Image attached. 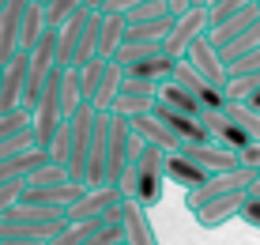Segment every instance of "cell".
I'll return each instance as SVG.
<instances>
[{
  "label": "cell",
  "mask_w": 260,
  "mask_h": 245,
  "mask_svg": "<svg viewBox=\"0 0 260 245\" xmlns=\"http://www.w3.org/2000/svg\"><path fill=\"white\" fill-rule=\"evenodd\" d=\"M181 151H185L192 162H200L208 174H219V170L238 166V151L222 147V143H215V140H204V143H181Z\"/></svg>",
  "instance_id": "14"
},
{
  "label": "cell",
  "mask_w": 260,
  "mask_h": 245,
  "mask_svg": "<svg viewBox=\"0 0 260 245\" xmlns=\"http://www.w3.org/2000/svg\"><path fill=\"white\" fill-rule=\"evenodd\" d=\"M256 19H260V8H256V0H253V4H245V8H238V12L222 15V19H211V26H208V42L219 49V45H226L234 34H241L245 26H253Z\"/></svg>",
  "instance_id": "13"
},
{
  "label": "cell",
  "mask_w": 260,
  "mask_h": 245,
  "mask_svg": "<svg viewBox=\"0 0 260 245\" xmlns=\"http://www.w3.org/2000/svg\"><path fill=\"white\" fill-rule=\"evenodd\" d=\"M162 189H166V151L155 143H140V151L132 155L128 170L117 181V193L124 200H140L143 207L162 204Z\"/></svg>",
  "instance_id": "1"
},
{
  "label": "cell",
  "mask_w": 260,
  "mask_h": 245,
  "mask_svg": "<svg viewBox=\"0 0 260 245\" xmlns=\"http://www.w3.org/2000/svg\"><path fill=\"white\" fill-rule=\"evenodd\" d=\"M208 4H215V0H208Z\"/></svg>",
  "instance_id": "48"
},
{
  "label": "cell",
  "mask_w": 260,
  "mask_h": 245,
  "mask_svg": "<svg viewBox=\"0 0 260 245\" xmlns=\"http://www.w3.org/2000/svg\"><path fill=\"white\" fill-rule=\"evenodd\" d=\"M245 102H249V106H253V110L260 113V87H256V90H253V95H249V98H245Z\"/></svg>",
  "instance_id": "44"
},
{
  "label": "cell",
  "mask_w": 260,
  "mask_h": 245,
  "mask_svg": "<svg viewBox=\"0 0 260 245\" xmlns=\"http://www.w3.org/2000/svg\"><path fill=\"white\" fill-rule=\"evenodd\" d=\"M23 8H26V0H4V4H0V65L12 60V53L19 49Z\"/></svg>",
  "instance_id": "15"
},
{
  "label": "cell",
  "mask_w": 260,
  "mask_h": 245,
  "mask_svg": "<svg viewBox=\"0 0 260 245\" xmlns=\"http://www.w3.org/2000/svg\"><path fill=\"white\" fill-rule=\"evenodd\" d=\"M79 245H121V223H98Z\"/></svg>",
  "instance_id": "33"
},
{
  "label": "cell",
  "mask_w": 260,
  "mask_h": 245,
  "mask_svg": "<svg viewBox=\"0 0 260 245\" xmlns=\"http://www.w3.org/2000/svg\"><path fill=\"white\" fill-rule=\"evenodd\" d=\"M0 4H4V0H0Z\"/></svg>",
  "instance_id": "50"
},
{
  "label": "cell",
  "mask_w": 260,
  "mask_h": 245,
  "mask_svg": "<svg viewBox=\"0 0 260 245\" xmlns=\"http://www.w3.org/2000/svg\"><path fill=\"white\" fill-rule=\"evenodd\" d=\"M256 8H260V0H256Z\"/></svg>",
  "instance_id": "49"
},
{
  "label": "cell",
  "mask_w": 260,
  "mask_h": 245,
  "mask_svg": "<svg viewBox=\"0 0 260 245\" xmlns=\"http://www.w3.org/2000/svg\"><path fill=\"white\" fill-rule=\"evenodd\" d=\"M91 125H94V106L91 102H79L76 110L68 113V181H79V185H87V151H91Z\"/></svg>",
  "instance_id": "2"
},
{
  "label": "cell",
  "mask_w": 260,
  "mask_h": 245,
  "mask_svg": "<svg viewBox=\"0 0 260 245\" xmlns=\"http://www.w3.org/2000/svg\"><path fill=\"white\" fill-rule=\"evenodd\" d=\"M241 204H245V193H226V196H215V200L192 207L196 223L208 226V230H215V226H222L226 219H234V215L241 211Z\"/></svg>",
  "instance_id": "16"
},
{
  "label": "cell",
  "mask_w": 260,
  "mask_h": 245,
  "mask_svg": "<svg viewBox=\"0 0 260 245\" xmlns=\"http://www.w3.org/2000/svg\"><path fill=\"white\" fill-rule=\"evenodd\" d=\"M0 245H46V241H30V238H0Z\"/></svg>",
  "instance_id": "42"
},
{
  "label": "cell",
  "mask_w": 260,
  "mask_h": 245,
  "mask_svg": "<svg viewBox=\"0 0 260 245\" xmlns=\"http://www.w3.org/2000/svg\"><path fill=\"white\" fill-rule=\"evenodd\" d=\"M256 87H260V72H249V76H226L222 95H226V102H245Z\"/></svg>",
  "instance_id": "27"
},
{
  "label": "cell",
  "mask_w": 260,
  "mask_h": 245,
  "mask_svg": "<svg viewBox=\"0 0 260 245\" xmlns=\"http://www.w3.org/2000/svg\"><path fill=\"white\" fill-rule=\"evenodd\" d=\"M189 8H196L192 0H166V12H170V15H185Z\"/></svg>",
  "instance_id": "41"
},
{
  "label": "cell",
  "mask_w": 260,
  "mask_h": 245,
  "mask_svg": "<svg viewBox=\"0 0 260 245\" xmlns=\"http://www.w3.org/2000/svg\"><path fill=\"white\" fill-rule=\"evenodd\" d=\"M102 68H106L102 57H91V60H83V65H76V72H79V95H83V102H91L98 79H102Z\"/></svg>",
  "instance_id": "28"
},
{
  "label": "cell",
  "mask_w": 260,
  "mask_h": 245,
  "mask_svg": "<svg viewBox=\"0 0 260 245\" xmlns=\"http://www.w3.org/2000/svg\"><path fill=\"white\" fill-rule=\"evenodd\" d=\"M245 196H260V174H253V181H249V189H245Z\"/></svg>",
  "instance_id": "43"
},
{
  "label": "cell",
  "mask_w": 260,
  "mask_h": 245,
  "mask_svg": "<svg viewBox=\"0 0 260 245\" xmlns=\"http://www.w3.org/2000/svg\"><path fill=\"white\" fill-rule=\"evenodd\" d=\"M46 30H49V26H46V12H42V4H38V0H26L23 23H19V49H34V42H38Z\"/></svg>",
  "instance_id": "21"
},
{
  "label": "cell",
  "mask_w": 260,
  "mask_h": 245,
  "mask_svg": "<svg viewBox=\"0 0 260 245\" xmlns=\"http://www.w3.org/2000/svg\"><path fill=\"white\" fill-rule=\"evenodd\" d=\"M151 106H155V98H147V95H124V90H117L110 113H117V117H124V121H128V117L151 113Z\"/></svg>",
  "instance_id": "26"
},
{
  "label": "cell",
  "mask_w": 260,
  "mask_h": 245,
  "mask_svg": "<svg viewBox=\"0 0 260 245\" xmlns=\"http://www.w3.org/2000/svg\"><path fill=\"white\" fill-rule=\"evenodd\" d=\"M87 8H91V12H98V8H102V0H83Z\"/></svg>",
  "instance_id": "45"
},
{
  "label": "cell",
  "mask_w": 260,
  "mask_h": 245,
  "mask_svg": "<svg viewBox=\"0 0 260 245\" xmlns=\"http://www.w3.org/2000/svg\"><path fill=\"white\" fill-rule=\"evenodd\" d=\"M79 8H87L83 0H46V4H42V12H46V26H49V30H57V26L64 23L72 12H79Z\"/></svg>",
  "instance_id": "30"
},
{
  "label": "cell",
  "mask_w": 260,
  "mask_h": 245,
  "mask_svg": "<svg viewBox=\"0 0 260 245\" xmlns=\"http://www.w3.org/2000/svg\"><path fill=\"white\" fill-rule=\"evenodd\" d=\"M158 15H170L166 12V0H143V4H136L124 19L128 23H143V19H158Z\"/></svg>",
  "instance_id": "34"
},
{
  "label": "cell",
  "mask_w": 260,
  "mask_h": 245,
  "mask_svg": "<svg viewBox=\"0 0 260 245\" xmlns=\"http://www.w3.org/2000/svg\"><path fill=\"white\" fill-rule=\"evenodd\" d=\"M121 241L124 245H158L151 215L140 200H121Z\"/></svg>",
  "instance_id": "7"
},
{
  "label": "cell",
  "mask_w": 260,
  "mask_h": 245,
  "mask_svg": "<svg viewBox=\"0 0 260 245\" xmlns=\"http://www.w3.org/2000/svg\"><path fill=\"white\" fill-rule=\"evenodd\" d=\"M200 121H204V129H208V140L222 143V147H230V151H241L249 140H253V136L241 132L222 110H200Z\"/></svg>",
  "instance_id": "12"
},
{
  "label": "cell",
  "mask_w": 260,
  "mask_h": 245,
  "mask_svg": "<svg viewBox=\"0 0 260 245\" xmlns=\"http://www.w3.org/2000/svg\"><path fill=\"white\" fill-rule=\"evenodd\" d=\"M253 174H260V170H249V166H230V170H219V174H208L200 181L196 189H189L185 193V207H200L215 200V196H226V193H245L249 181H253Z\"/></svg>",
  "instance_id": "3"
},
{
  "label": "cell",
  "mask_w": 260,
  "mask_h": 245,
  "mask_svg": "<svg viewBox=\"0 0 260 245\" xmlns=\"http://www.w3.org/2000/svg\"><path fill=\"white\" fill-rule=\"evenodd\" d=\"M185 65L189 68H196L208 83H215V87H222L226 83V65H222V57H219V49L208 42V34H200V38H192V45L185 49Z\"/></svg>",
  "instance_id": "6"
},
{
  "label": "cell",
  "mask_w": 260,
  "mask_h": 245,
  "mask_svg": "<svg viewBox=\"0 0 260 245\" xmlns=\"http://www.w3.org/2000/svg\"><path fill=\"white\" fill-rule=\"evenodd\" d=\"M128 129L140 136L143 143H155V147H162V151H177L181 147V140H177L174 132L166 129L162 121H158L155 113H140V117H128Z\"/></svg>",
  "instance_id": "18"
},
{
  "label": "cell",
  "mask_w": 260,
  "mask_h": 245,
  "mask_svg": "<svg viewBox=\"0 0 260 245\" xmlns=\"http://www.w3.org/2000/svg\"><path fill=\"white\" fill-rule=\"evenodd\" d=\"M121 200V193L113 185H87L83 196L68 207V223H83V219H102L106 207H113Z\"/></svg>",
  "instance_id": "9"
},
{
  "label": "cell",
  "mask_w": 260,
  "mask_h": 245,
  "mask_svg": "<svg viewBox=\"0 0 260 245\" xmlns=\"http://www.w3.org/2000/svg\"><path fill=\"white\" fill-rule=\"evenodd\" d=\"M121 245H124V241H121Z\"/></svg>",
  "instance_id": "51"
},
{
  "label": "cell",
  "mask_w": 260,
  "mask_h": 245,
  "mask_svg": "<svg viewBox=\"0 0 260 245\" xmlns=\"http://www.w3.org/2000/svg\"><path fill=\"white\" fill-rule=\"evenodd\" d=\"M238 166H249V170H260V140H249L245 147L238 151Z\"/></svg>",
  "instance_id": "38"
},
{
  "label": "cell",
  "mask_w": 260,
  "mask_h": 245,
  "mask_svg": "<svg viewBox=\"0 0 260 245\" xmlns=\"http://www.w3.org/2000/svg\"><path fill=\"white\" fill-rule=\"evenodd\" d=\"M151 113H155L181 143H204V140H208V129H204L200 113H196V117L192 113H181V110H174V106L158 102V98H155V106H151Z\"/></svg>",
  "instance_id": "8"
},
{
  "label": "cell",
  "mask_w": 260,
  "mask_h": 245,
  "mask_svg": "<svg viewBox=\"0 0 260 245\" xmlns=\"http://www.w3.org/2000/svg\"><path fill=\"white\" fill-rule=\"evenodd\" d=\"M238 219H245L253 230H260V196H245V204H241Z\"/></svg>",
  "instance_id": "39"
},
{
  "label": "cell",
  "mask_w": 260,
  "mask_h": 245,
  "mask_svg": "<svg viewBox=\"0 0 260 245\" xmlns=\"http://www.w3.org/2000/svg\"><path fill=\"white\" fill-rule=\"evenodd\" d=\"M98 15H102V26H98V53H94V57L113 60L117 45L128 38V19L117 15V12H98Z\"/></svg>",
  "instance_id": "19"
},
{
  "label": "cell",
  "mask_w": 260,
  "mask_h": 245,
  "mask_svg": "<svg viewBox=\"0 0 260 245\" xmlns=\"http://www.w3.org/2000/svg\"><path fill=\"white\" fill-rule=\"evenodd\" d=\"M174 65H177V60H174V57H166V53H151V57H143V60H136V65L121 68V72H124V76L151 79V83H162V79L174 76Z\"/></svg>",
  "instance_id": "20"
},
{
  "label": "cell",
  "mask_w": 260,
  "mask_h": 245,
  "mask_svg": "<svg viewBox=\"0 0 260 245\" xmlns=\"http://www.w3.org/2000/svg\"><path fill=\"white\" fill-rule=\"evenodd\" d=\"M23 189H26V177H12V181H4V185H0V215H4L12 204H19Z\"/></svg>",
  "instance_id": "36"
},
{
  "label": "cell",
  "mask_w": 260,
  "mask_h": 245,
  "mask_svg": "<svg viewBox=\"0 0 260 245\" xmlns=\"http://www.w3.org/2000/svg\"><path fill=\"white\" fill-rule=\"evenodd\" d=\"M121 79H124L121 65L106 60L102 79H98V87H94V95H91V106H94V110H110V106H113V98H117V90H121Z\"/></svg>",
  "instance_id": "22"
},
{
  "label": "cell",
  "mask_w": 260,
  "mask_h": 245,
  "mask_svg": "<svg viewBox=\"0 0 260 245\" xmlns=\"http://www.w3.org/2000/svg\"><path fill=\"white\" fill-rule=\"evenodd\" d=\"M170 79L189 90L196 102H200V110H222V106H226V95H222V87L208 83V79H204L196 68H189L185 60H177V65H174V76H170Z\"/></svg>",
  "instance_id": "5"
},
{
  "label": "cell",
  "mask_w": 260,
  "mask_h": 245,
  "mask_svg": "<svg viewBox=\"0 0 260 245\" xmlns=\"http://www.w3.org/2000/svg\"><path fill=\"white\" fill-rule=\"evenodd\" d=\"M38 4H46V0H38Z\"/></svg>",
  "instance_id": "47"
},
{
  "label": "cell",
  "mask_w": 260,
  "mask_h": 245,
  "mask_svg": "<svg viewBox=\"0 0 260 245\" xmlns=\"http://www.w3.org/2000/svg\"><path fill=\"white\" fill-rule=\"evenodd\" d=\"M68 136H72V129H68V117H64V121L53 129L49 143H46V159L49 162H60V166L68 162Z\"/></svg>",
  "instance_id": "31"
},
{
  "label": "cell",
  "mask_w": 260,
  "mask_h": 245,
  "mask_svg": "<svg viewBox=\"0 0 260 245\" xmlns=\"http://www.w3.org/2000/svg\"><path fill=\"white\" fill-rule=\"evenodd\" d=\"M106 136H110V110H94L91 151H87V185H102L106 177Z\"/></svg>",
  "instance_id": "11"
},
{
  "label": "cell",
  "mask_w": 260,
  "mask_h": 245,
  "mask_svg": "<svg viewBox=\"0 0 260 245\" xmlns=\"http://www.w3.org/2000/svg\"><path fill=\"white\" fill-rule=\"evenodd\" d=\"M222 113H226L241 132H249L253 140H260V113L249 102H226V106H222Z\"/></svg>",
  "instance_id": "25"
},
{
  "label": "cell",
  "mask_w": 260,
  "mask_h": 245,
  "mask_svg": "<svg viewBox=\"0 0 260 245\" xmlns=\"http://www.w3.org/2000/svg\"><path fill=\"white\" fill-rule=\"evenodd\" d=\"M253 49H260V19H256L253 26H245L241 34H234L226 45H219V57H222V65H230L234 57H241V53H253Z\"/></svg>",
  "instance_id": "23"
},
{
  "label": "cell",
  "mask_w": 260,
  "mask_h": 245,
  "mask_svg": "<svg viewBox=\"0 0 260 245\" xmlns=\"http://www.w3.org/2000/svg\"><path fill=\"white\" fill-rule=\"evenodd\" d=\"M26 147H34L30 129H26V132H15L12 140H0V162H8L12 155H19V151H26Z\"/></svg>",
  "instance_id": "35"
},
{
  "label": "cell",
  "mask_w": 260,
  "mask_h": 245,
  "mask_svg": "<svg viewBox=\"0 0 260 245\" xmlns=\"http://www.w3.org/2000/svg\"><path fill=\"white\" fill-rule=\"evenodd\" d=\"M249 72H260V49L253 53H241L226 65V76H249Z\"/></svg>",
  "instance_id": "37"
},
{
  "label": "cell",
  "mask_w": 260,
  "mask_h": 245,
  "mask_svg": "<svg viewBox=\"0 0 260 245\" xmlns=\"http://www.w3.org/2000/svg\"><path fill=\"white\" fill-rule=\"evenodd\" d=\"M204 177H208V170H204L200 162H192L181 147L166 151V181H174V185H181L185 193H189V189H196Z\"/></svg>",
  "instance_id": "17"
},
{
  "label": "cell",
  "mask_w": 260,
  "mask_h": 245,
  "mask_svg": "<svg viewBox=\"0 0 260 245\" xmlns=\"http://www.w3.org/2000/svg\"><path fill=\"white\" fill-rule=\"evenodd\" d=\"M245 4H253V0H215V4H208V12H211V19H222V15L238 12V8H245Z\"/></svg>",
  "instance_id": "40"
},
{
  "label": "cell",
  "mask_w": 260,
  "mask_h": 245,
  "mask_svg": "<svg viewBox=\"0 0 260 245\" xmlns=\"http://www.w3.org/2000/svg\"><path fill=\"white\" fill-rule=\"evenodd\" d=\"M98 26H102V15L91 12V19L83 23V30H79V42H76V53H72V65H83V60H91L98 53Z\"/></svg>",
  "instance_id": "24"
},
{
  "label": "cell",
  "mask_w": 260,
  "mask_h": 245,
  "mask_svg": "<svg viewBox=\"0 0 260 245\" xmlns=\"http://www.w3.org/2000/svg\"><path fill=\"white\" fill-rule=\"evenodd\" d=\"M208 26H211L208 4H196L185 15H174V23H170V30H166V38H162V53H166V57H174V60H181L185 49L192 45V38L208 34Z\"/></svg>",
  "instance_id": "4"
},
{
  "label": "cell",
  "mask_w": 260,
  "mask_h": 245,
  "mask_svg": "<svg viewBox=\"0 0 260 245\" xmlns=\"http://www.w3.org/2000/svg\"><path fill=\"white\" fill-rule=\"evenodd\" d=\"M23 79H26V49H15L12 60L0 65V113L15 110L23 98Z\"/></svg>",
  "instance_id": "10"
},
{
  "label": "cell",
  "mask_w": 260,
  "mask_h": 245,
  "mask_svg": "<svg viewBox=\"0 0 260 245\" xmlns=\"http://www.w3.org/2000/svg\"><path fill=\"white\" fill-rule=\"evenodd\" d=\"M26 129H30V110L26 106H15V110L0 113V140H12L15 132H26Z\"/></svg>",
  "instance_id": "29"
},
{
  "label": "cell",
  "mask_w": 260,
  "mask_h": 245,
  "mask_svg": "<svg viewBox=\"0 0 260 245\" xmlns=\"http://www.w3.org/2000/svg\"><path fill=\"white\" fill-rule=\"evenodd\" d=\"M192 4H208V0H192Z\"/></svg>",
  "instance_id": "46"
},
{
  "label": "cell",
  "mask_w": 260,
  "mask_h": 245,
  "mask_svg": "<svg viewBox=\"0 0 260 245\" xmlns=\"http://www.w3.org/2000/svg\"><path fill=\"white\" fill-rule=\"evenodd\" d=\"M57 181H68V170L60 166V162H49L46 159L30 177H26V185H57Z\"/></svg>",
  "instance_id": "32"
}]
</instances>
